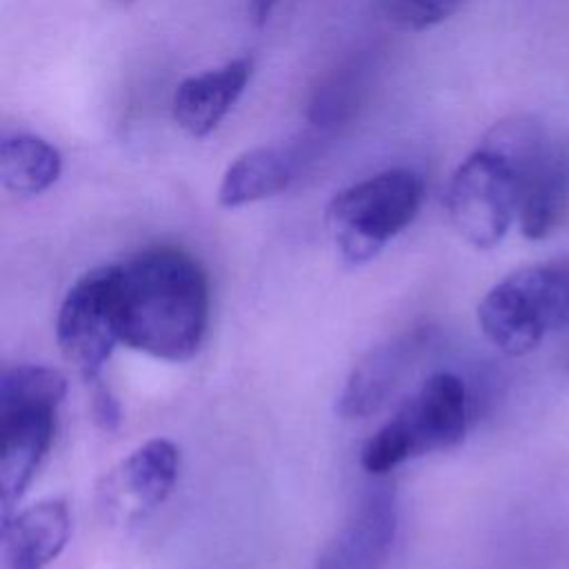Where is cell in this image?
<instances>
[{
	"label": "cell",
	"mask_w": 569,
	"mask_h": 569,
	"mask_svg": "<svg viewBox=\"0 0 569 569\" xmlns=\"http://www.w3.org/2000/svg\"><path fill=\"white\" fill-rule=\"evenodd\" d=\"M280 0H249L247 4V16L251 20L253 27H262L267 24V20L271 18L273 9L278 7Z\"/></svg>",
	"instance_id": "19"
},
{
	"label": "cell",
	"mask_w": 569,
	"mask_h": 569,
	"mask_svg": "<svg viewBox=\"0 0 569 569\" xmlns=\"http://www.w3.org/2000/svg\"><path fill=\"white\" fill-rule=\"evenodd\" d=\"M447 211L456 231L476 249H493L518 218V182L509 164L478 147L453 171Z\"/></svg>",
	"instance_id": "6"
},
{
	"label": "cell",
	"mask_w": 569,
	"mask_h": 569,
	"mask_svg": "<svg viewBox=\"0 0 569 569\" xmlns=\"http://www.w3.org/2000/svg\"><path fill=\"white\" fill-rule=\"evenodd\" d=\"M569 322V260L522 267L493 284L478 305L487 340L509 356L533 351Z\"/></svg>",
	"instance_id": "3"
},
{
	"label": "cell",
	"mask_w": 569,
	"mask_h": 569,
	"mask_svg": "<svg viewBox=\"0 0 569 569\" xmlns=\"http://www.w3.org/2000/svg\"><path fill=\"white\" fill-rule=\"evenodd\" d=\"M180 471V451L167 438L136 447L98 482V507L116 525H133L158 509Z\"/></svg>",
	"instance_id": "8"
},
{
	"label": "cell",
	"mask_w": 569,
	"mask_h": 569,
	"mask_svg": "<svg viewBox=\"0 0 569 569\" xmlns=\"http://www.w3.org/2000/svg\"><path fill=\"white\" fill-rule=\"evenodd\" d=\"M56 433L53 407L0 409V505L2 520L13 513L16 502L38 473Z\"/></svg>",
	"instance_id": "11"
},
{
	"label": "cell",
	"mask_w": 569,
	"mask_h": 569,
	"mask_svg": "<svg viewBox=\"0 0 569 569\" xmlns=\"http://www.w3.org/2000/svg\"><path fill=\"white\" fill-rule=\"evenodd\" d=\"M56 340L62 358L84 382L100 378L113 345L116 327V264L82 273L67 291L58 318Z\"/></svg>",
	"instance_id": "7"
},
{
	"label": "cell",
	"mask_w": 569,
	"mask_h": 569,
	"mask_svg": "<svg viewBox=\"0 0 569 569\" xmlns=\"http://www.w3.org/2000/svg\"><path fill=\"white\" fill-rule=\"evenodd\" d=\"M462 0H382L387 18L407 31H425L447 20Z\"/></svg>",
	"instance_id": "17"
},
{
	"label": "cell",
	"mask_w": 569,
	"mask_h": 569,
	"mask_svg": "<svg viewBox=\"0 0 569 569\" xmlns=\"http://www.w3.org/2000/svg\"><path fill=\"white\" fill-rule=\"evenodd\" d=\"M62 171L60 151L40 136L13 133L0 142V180L16 196L47 191Z\"/></svg>",
	"instance_id": "15"
},
{
	"label": "cell",
	"mask_w": 569,
	"mask_h": 569,
	"mask_svg": "<svg viewBox=\"0 0 569 569\" xmlns=\"http://www.w3.org/2000/svg\"><path fill=\"white\" fill-rule=\"evenodd\" d=\"M422 180L411 169H387L338 191L325 211L329 236L349 264L373 260L413 222L422 204Z\"/></svg>",
	"instance_id": "4"
},
{
	"label": "cell",
	"mask_w": 569,
	"mask_h": 569,
	"mask_svg": "<svg viewBox=\"0 0 569 569\" xmlns=\"http://www.w3.org/2000/svg\"><path fill=\"white\" fill-rule=\"evenodd\" d=\"M427 345L429 329L413 327L369 349L349 371L336 400V413L345 420L378 413L411 373Z\"/></svg>",
	"instance_id": "10"
},
{
	"label": "cell",
	"mask_w": 569,
	"mask_h": 569,
	"mask_svg": "<svg viewBox=\"0 0 569 569\" xmlns=\"http://www.w3.org/2000/svg\"><path fill=\"white\" fill-rule=\"evenodd\" d=\"M398 529V502L389 482H376L318 553L316 569H382Z\"/></svg>",
	"instance_id": "9"
},
{
	"label": "cell",
	"mask_w": 569,
	"mask_h": 569,
	"mask_svg": "<svg viewBox=\"0 0 569 569\" xmlns=\"http://www.w3.org/2000/svg\"><path fill=\"white\" fill-rule=\"evenodd\" d=\"M469 427V396L451 371L431 373L362 447L360 467L382 478L405 460L458 447Z\"/></svg>",
	"instance_id": "2"
},
{
	"label": "cell",
	"mask_w": 569,
	"mask_h": 569,
	"mask_svg": "<svg viewBox=\"0 0 569 569\" xmlns=\"http://www.w3.org/2000/svg\"><path fill=\"white\" fill-rule=\"evenodd\" d=\"M298 156L289 147L262 144L240 153L224 171L218 202L227 209L251 204L284 191L298 173Z\"/></svg>",
	"instance_id": "14"
},
{
	"label": "cell",
	"mask_w": 569,
	"mask_h": 569,
	"mask_svg": "<svg viewBox=\"0 0 569 569\" xmlns=\"http://www.w3.org/2000/svg\"><path fill=\"white\" fill-rule=\"evenodd\" d=\"M116 327L129 349L158 360L193 358L209 327V278L180 247L156 244L116 264Z\"/></svg>",
	"instance_id": "1"
},
{
	"label": "cell",
	"mask_w": 569,
	"mask_h": 569,
	"mask_svg": "<svg viewBox=\"0 0 569 569\" xmlns=\"http://www.w3.org/2000/svg\"><path fill=\"white\" fill-rule=\"evenodd\" d=\"M91 389V418L93 422L111 433L122 425V407L118 402V398L113 396V391L102 382V378L87 382Z\"/></svg>",
	"instance_id": "18"
},
{
	"label": "cell",
	"mask_w": 569,
	"mask_h": 569,
	"mask_svg": "<svg viewBox=\"0 0 569 569\" xmlns=\"http://www.w3.org/2000/svg\"><path fill=\"white\" fill-rule=\"evenodd\" d=\"M67 393V378L44 365L7 367L0 376V409L11 407H53Z\"/></svg>",
	"instance_id": "16"
},
{
	"label": "cell",
	"mask_w": 569,
	"mask_h": 569,
	"mask_svg": "<svg viewBox=\"0 0 569 569\" xmlns=\"http://www.w3.org/2000/svg\"><path fill=\"white\" fill-rule=\"evenodd\" d=\"M122 2H129V0H122Z\"/></svg>",
	"instance_id": "20"
},
{
	"label": "cell",
	"mask_w": 569,
	"mask_h": 569,
	"mask_svg": "<svg viewBox=\"0 0 569 569\" xmlns=\"http://www.w3.org/2000/svg\"><path fill=\"white\" fill-rule=\"evenodd\" d=\"M482 149L502 158L516 176L522 236H549L569 211V164L551 147L545 127L531 116L505 118L485 133Z\"/></svg>",
	"instance_id": "5"
},
{
	"label": "cell",
	"mask_w": 569,
	"mask_h": 569,
	"mask_svg": "<svg viewBox=\"0 0 569 569\" xmlns=\"http://www.w3.org/2000/svg\"><path fill=\"white\" fill-rule=\"evenodd\" d=\"M251 73L253 60L236 58L218 69L184 78L173 91V120L193 138L209 136L238 102Z\"/></svg>",
	"instance_id": "12"
},
{
	"label": "cell",
	"mask_w": 569,
	"mask_h": 569,
	"mask_svg": "<svg viewBox=\"0 0 569 569\" xmlns=\"http://www.w3.org/2000/svg\"><path fill=\"white\" fill-rule=\"evenodd\" d=\"M69 536L67 502L60 498L40 500L2 520L4 560L11 569H42L62 553Z\"/></svg>",
	"instance_id": "13"
}]
</instances>
